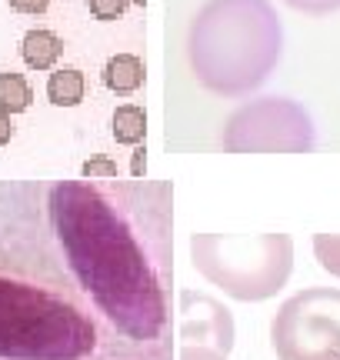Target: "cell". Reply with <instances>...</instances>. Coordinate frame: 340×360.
<instances>
[{"instance_id":"obj_1","label":"cell","mask_w":340,"mask_h":360,"mask_svg":"<svg viewBox=\"0 0 340 360\" xmlns=\"http://www.w3.org/2000/svg\"><path fill=\"white\" fill-rule=\"evenodd\" d=\"M47 210L67 267L107 321L131 340L164 334V281L127 214L91 180L53 184Z\"/></svg>"},{"instance_id":"obj_2","label":"cell","mask_w":340,"mask_h":360,"mask_svg":"<svg viewBox=\"0 0 340 360\" xmlns=\"http://www.w3.org/2000/svg\"><path fill=\"white\" fill-rule=\"evenodd\" d=\"M284 57V24L270 0H207L187 27V64L217 97H247Z\"/></svg>"},{"instance_id":"obj_3","label":"cell","mask_w":340,"mask_h":360,"mask_svg":"<svg viewBox=\"0 0 340 360\" xmlns=\"http://www.w3.org/2000/svg\"><path fill=\"white\" fill-rule=\"evenodd\" d=\"M93 321L40 283L0 274V360H87Z\"/></svg>"},{"instance_id":"obj_4","label":"cell","mask_w":340,"mask_h":360,"mask_svg":"<svg viewBox=\"0 0 340 360\" xmlns=\"http://www.w3.org/2000/svg\"><path fill=\"white\" fill-rule=\"evenodd\" d=\"M194 270L240 304H261L277 297L294 274L290 233H194Z\"/></svg>"},{"instance_id":"obj_5","label":"cell","mask_w":340,"mask_h":360,"mask_svg":"<svg viewBox=\"0 0 340 360\" xmlns=\"http://www.w3.org/2000/svg\"><path fill=\"white\" fill-rule=\"evenodd\" d=\"M227 154H310L317 147L314 117L290 97H257L223 120Z\"/></svg>"},{"instance_id":"obj_6","label":"cell","mask_w":340,"mask_h":360,"mask_svg":"<svg viewBox=\"0 0 340 360\" xmlns=\"http://www.w3.org/2000/svg\"><path fill=\"white\" fill-rule=\"evenodd\" d=\"M277 360H340V287H307L270 321Z\"/></svg>"},{"instance_id":"obj_7","label":"cell","mask_w":340,"mask_h":360,"mask_svg":"<svg viewBox=\"0 0 340 360\" xmlns=\"http://www.w3.org/2000/svg\"><path fill=\"white\" fill-rule=\"evenodd\" d=\"M177 314H181L177 334H181L183 344L214 347L230 357V350H234V317L217 297L200 294V290H181Z\"/></svg>"},{"instance_id":"obj_8","label":"cell","mask_w":340,"mask_h":360,"mask_svg":"<svg viewBox=\"0 0 340 360\" xmlns=\"http://www.w3.org/2000/svg\"><path fill=\"white\" fill-rule=\"evenodd\" d=\"M144 60L137 57V53H114L110 60L104 64V87L110 94H117V97H131L137 90L144 87Z\"/></svg>"},{"instance_id":"obj_9","label":"cell","mask_w":340,"mask_h":360,"mask_svg":"<svg viewBox=\"0 0 340 360\" xmlns=\"http://www.w3.org/2000/svg\"><path fill=\"white\" fill-rule=\"evenodd\" d=\"M60 53H64V40L53 30H44V27L27 30L24 40H20V57H24V64L30 70H53Z\"/></svg>"},{"instance_id":"obj_10","label":"cell","mask_w":340,"mask_h":360,"mask_svg":"<svg viewBox=\"0 0 340 360\" xmlns=\"http://www.w3.org/2000/svg\"><path fill=\"white\" fill-rule=\"evenodd\" d=\"M87 94V80H84V70L77 67H60L47 77V101L53 107H77Z\"/></svg>"},{"instance_id":"obj_11","label":"cell","mask_w":340,"mask_h":360,"mask_svg":"<svg viewBox=\"0 0 340 360\" xmlns=\"http://www.w3.org/2000/svg\"><path fill=\"white\" fill-rule=\"evenodd\" d=\"M110 134L117 143H127V147H137V143L147 137V114L144 107L137 103H120L114 117H110Z\"/></svg>"},{"instance_id":"obj_12","label":"cell","mask_w":340,"mask_h":360,"mask_svg":"<svg viewBox=\"0 0 340 360\" xmlns=\"http://www.w3.org/2000/svg\"><path fill=\"white\" fill-rule=\"evenodd\" d=\"M34 101V90L27 84L24 74H17V70H7V74H0V107L7 110V114H24L27 107Z\"/></svg>"},{"instance_id":"obj_13","label":"cell","mask_w":340,"mask_h":360,"mask_svg":"<svg viewBox=\"0 0 340 360\" xmlns=\"http://www.w3.org/2000/svg\"><path fill=\"white\" fill-rule=\"evenodd\" d=\"M314 257L330 277L340 281V233H314Z\"/></svg>"},{"instance_id":"obj_14","label":"cell","mask_w":340,"mask_h":360,"mask_svg":"<svg viewBox=\"0 0 340 360\" xmlns=\"http://www.w3.org/2000/svg\"><path fill=\"white\" fill-rule=\"evenodd\" d=\"M80 174H84V180H110L117 177V164L110 157H91V160H84Z\"/></svg>"},{"instance_id":"obj_15","label":"cell","mask_w":340,"mask_h":360,"mask_svg":"<svg viewBox=\"0 0 340 360\" xmlns=\"http://www.w3.org/2000/svg\"><path fill=\"white\" fill-rule=\"evenodd\" d=\"M280 4H287L290 11L310 13V17H327V13L340 11V0H280Z\"/></svg>"},{"instance_id":"obj_16","label":"cell","mask_w":340,"mask_h":360,"mask_svg":"<svg viewBox=\"0 0 340 360\" xmlns=\"http://www.w3.org/2000/svg\"><path fill=\"white\" fill-rule=\"evenodd\" d=\"M127 4H131V0H87V7H91V13L97 17V20H104V24H110V20H117V17H124V11H127Z\"/></svg>"},{"instance_id":"obj_17","label":"cell","mask_w":340,"mask_h":360,"mask_svg":"<svg viewBox=\"0 0 340 360\" xmlns=\"http://www.w3.org/2000/svg\"><path fill=\"white\" fill-rule=\"evenodd\" d=\"M177 360H230V357L221 354V350H214V347H194V344H183L181 357Z\"/></svg>"},{"instance_id":"obj_18","label":"cell","mask_w":340,"mask_h":360,"mask_svg":"<svg viewBox=\"0 0 340 360\" xmlns=\"http://www.w3.org/2000/svg\"><path fill=\"white\" fill-rule=\"evenodd\" d=\"M11 4V11L17 13H44L51 7V0H7Z\"/></svg>"},{"instance_id":"obj_19","label":"cell","mask_w":340,"mask_h":360,"mask_svg":"<svg viewBox=\"0 0 340 360\" xmlns=\"http://www.w3.org/2000/svg\"><path fill=\"white\" fill-rule=\"evenodd\" d=\"M144 170H147V150L137 143V147H133V160H131V174L140 180V177H144Z\"/></svg>"},{"instance_id":"obj_20","label":"cell","mask_w":340,"mask_h":360,"mask_svg":"<svg viewBox=\"0 0 340 360\" xmlns=\"http://www.w3.org/2000/svg\"><path fill=\"white\" fill-rule=\"evenodd\" d=\"M11 137H13V124H11V114L0 107V147L4 143H11Z\"/></svg>"},{"instance_id":"obj_21","label":"cell","mask_w":340,"mask_h":360,"mask_svg":"<svg viewBox=\"0 0 340 360\" xmlns=\"http://www.w3.org/2000/svg\"><path fill=\"white\" fill-rule=\"evenodd\" d=\"M131 4H137V7H144V4H147V0H131Z\"/></svg>"}]
</instances>
